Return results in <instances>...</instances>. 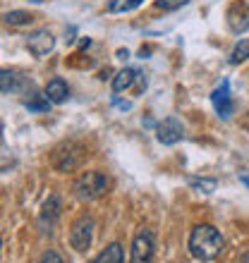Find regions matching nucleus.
<instances>
[{
	"mask_svg": "<svg viewBox=\"0 0 249 263\" xmlns=\"http://www.w3.org/2000/svg\"><path fill=\"white\" fill-rule=\"evenodd\" d=\"M46 96H48L50 103H65L69 98V86L65 79H60V77H56V79H50L48 84H46Z\"/></svg>",
	"mask_w": 249,
	"mask_h": 263,
	"instance_id": "9d476101",
	"label": "nucleus"
},
{
	"mask_svg": "<svg viewBox=\"0 0 249 263\" xmlns=\"http://www.w3.org/2000/svg\"><path fill=\"white\" fill-rule=\"evenodd\" d=\"M31 22H34V14L22 12V10H12L5 14V24H10V27H27Z\"/></svg>",
	"mask_w": 249,
	"mask_h": 263,
	"instance_id": "2eb2a0df",
	"label": "nucleus"
},
{
	"mask_svg": "<svg viewBox=\"0 0 249 263\" xmlns=\"http://www.w3.org/2000/svg\"><path fill=\"white\" fill-rule=\"evenodd\" d=\"M41 263H65V261H62V256L58 251H46L41 256Z\"/></svg>",
	"mask_w": 249,
	"mask_h": 263,
	"instance_id": "aec40b11",
	"label": "nucleus"
},
{
	"mask_svg": "<svg viewBox=\"0 0 249 263\" xmlns=\"http://www.w3.org/2000/svg\"><path fill=\"white\" fill-rule=\"evenodd\" d=\"M27 108L34 112H46L50 108V101H48V96H34L27 101Z\"/></svg>",
	"mask_w": 249,
	"mask_h": 263,
	"instance_id": "f3484780",
	"label": "nucleus"
},
{
	"mask_svg": "<svg viewBox=\"0 0 249 263\" xmlns=\"http://www.w3.org/2000/svg\"><path fill=\"white\" fill-rule=\"evenodd\" d=\"M141 3H144V0H111L105 10H108L111 14H122V12H130V10L139 7Z\"/></svg>",
	"mask_w": 249,
	"mask_h": 263,
	"instance_id": "4468645a",
	"label": "nucleus"
},
{
	"mask_svg": "<svg viewBox=\"0 0 249 263\" xmlns=\"http://www.w3.org/2000/svg\"><path fill=\"white\" fill-rule=\"evenodd\" d=\"M244 60H249V41L247 39H240V43L230 53V65H242Z\"/></svg>",
	"mask_w": 249,
	"mask_h": 263,
	"instance_id": "dca6fc26",
	"label": "nucleus"
},
{
	"mask_svg": "<svg viewBox=\"0 0 249 263\" xmlns=\"http://www.w3.org/2000/svg\"><path fill=\"white\" fill-rule=\"evenodd\" d=\"M228 27L235 34H242L249 29V5L247 3H235L228 10Z\"/></svg>",
	"mask_w": 249,
	"mask_h": 263,
	"instance_id": "6e6552de",
	"label": "nucleus"
},
{
	"mask_svg": "<svg viewBox=\"0 0 249 263\" xmlns=\"http://www.w3.org/2000/svg\"><path fill=\"white\" fill-rule=\"evenodd\" d=\"M91 263H124V251H122V247L115 242V244H111V247H105Z\"/></svg>",
	"mask_w": 249,
	"mask_h": 263,
	"instance_id": "ddd939ff",
	"label": "nucleus"
},
{
	"mask_svg": "<svg viewBox=\"0 0 249 263\" xmlns=\"http://www.w3.org/2000/svg\"><path fill=\"white\" fill-rule=\"evenodd\" d=\"M223 237L214 225H197L189 235V251L199 261H211L223 251Z\"/></svg>",
	"mask_w": 249,
	"mask_h": 263,
	"instance_id": "f257e3e1",
	"label": "nucleus"
},
{
	"mask_svg": "<svg viewBox=\"0 0 249 263\" xmlns=\"http://www.w3.org/2000/svg\"><path fill=\"white\" fill-rule=\"evenodd\" d=\"M189 184H192L197 192H204V194H211V192L216 189V182L214 180H192Z\"/></svg>",
	"mask_w": 249,
	"mask_h": 263,
	"instance_id": "6ab92c4d",
	"label": "nucleus"
},
{
	"mask_svg": "<svg viewBox=\"0 0 249 263\" xmlns=\"http://www.w3.org/2000/svg\"><path fill=\"white\" fill-rule=\"evenodd\" d=\"M108 192V177L98 170L84 173L79 180L75 182V194L79 201H96Z\"/></svg>",
	"mask_w": 249,
	"mask_h": 263,
	"instance_id": "f03ea898",
	"label": "nucleus"
},
{
	"mask_svg": "<svg viewBox=\"0 0 249 263\" xmlns=\"http://www.w3.org/2000/svg\"><path fill=\"white\" fill-rule=\"evenodd\" d=\"M91 239H94V220L89 215H82L79 220L72 225V232H69V242L77 251H86L91 247Z\"/></svg>",
	"mask_w": 249,
	"mask_h": 263,
	"instance_id": "20e7f679",
	"label": "nucleus"
},
{
	"mask_svg": "<svg viewBox=\"0 0 249 263\" xmlns=\"http://www.w3.org/2000/svg\"><path fill=\"white\" fill-rule=\"evenodd\" d=\"M139 77H141V74H139L137 69H132V67L120 69L118 74H115V79H113V91H115V93H120V91L130 89V86L137 82Z\"/></svg>",
	"mask_w": 249,
	"mask_h": 263,
	"instance_id": "f8f14e48",
	"label": "nucleus"
},
{
	"mask_svg": "<svg viewBox=\"0 0 249 263\" xmlns=\"http://www.w3.org/2000/svg\"><path fill=\"white\" fill-rule=\"evenodd\" d=\"M156 134H158V141H161V144L173 146V144H177V141L185 137V129H182V122L177 118H166L158 125Z\"/></svg>",
	"mask_w": 249,
	"mask_h": 263,
	"instance_id": "0eeeda50",
	"label": "nucleus"
},
{
	"mask_svg": "<svg viewBox=\"0 0 249 263\" xmlns=\"http://www.w3.org/2000/svg\"><path fill=\"white\" fill-rule=\"evenodd\" d=\"M187 3H189V0H156V7L163 10V12H173V10L187 5Z\"/></svg>",
	"mask_w": 249,
	"mask_h": 263,
	"instance_id": "a211bd4d",
	"label": "nucleus"
},
{
	"mask_svg": "<svg viewBox=\"0 0 249 263\" xmlns=\"http://www.w3.org/2000/svg\"><path fill=\"white\" fill-rule=\"evenodd\" d=\"M211 103H214L216 112H218L223 120L233 118L235 103H233V96H230V84L228 82H221V86H216V91L211 93Z\"/></svg>",
	"mask_w": 249,
	"mask_h": 263,
	"instance_id": "423d86ee",
	"label": "nucleus"
},
{
	"mask_svg": "<svg viewBox=\"0 0 249 263\" xmlns=\"http://www.w3.org/2000/svg\"><path fill=\"white\" fill-rule=\"evenodd\" d=\"M22 84H27V77H22L17 69H3V77H0V86H3V93H14V91L22 89Z\"/></svg>",
	"mask_w": 249,
	"mask_h": 263,
	"instance_id": "9b49d317",
	"label": "nucleus"
},
{
	"mask_svg": "<svg viewBox=\"0 0 249 263\" xmlns=\"http://www.w3.org/2000/svg\"><path fill=\"white\" fill-rule=\"evenodd\" d=\"M242 184L249 189V175H242Z\"/></svg>",
	"mask_w": 249,
	"mask_h": 263,
	"instance_id": "412c9836",
	"label": "nucleus"
},
{
	"mask_svg": "<svg viewBox=\"0 0 249 263\" xmlns=\"http://www.w3.org/2000/svg\"><path fill=\"white\" fill-rule=\"evenodd\" d=\"M156 254V237L151 230H139L130 251V263H153Z\"/></svg>",
	"mask_w": 249,
	"mask_h": 263,
	"instance_id": "7ed1b4c3",
	"label": "nucleus"
},
{
	"mask_svg": "<svg viewBox=\"0 0 249 263\" xmlns=\"http://www.w3.org/2000/svg\"><path fill=\"white\" fill-rule=\"evenodd\" d=\"M60 218V199L58 196H50L46 203H43V213H41V230L43 232H53L56 228V220Z\"/></svg>",
	"mask_w": 249,
	"mask_h": 263,
	"instance_id": "1a4fd4ad",
	"label": "nucleus"
},
{
	"mask_svg": "<svg viewBox=\"0 0 249 263\" xmlns=\"http://www.w3.org/2000/svg\"><path fill=\"white\" fill-rule=\"evenodd\" d=\"M27 48L34 58H43L56 48V39H53L48 29H36L34 34L27 36Z\"/></svg>",
	"mask_w": 249,
	"mask_h": 263,
	"instance_id": "39448f33",
	"label": "nucleus"
}]
</instances>
